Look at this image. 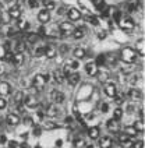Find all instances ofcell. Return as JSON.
Here are the masks:
<instances>
[{"instance_id":"ba28073f","label":"cell","mask_w":145,"mask_h":148,"mask_svg":"<svg viewBox=\"0 0 145 148\" xmlns=\"http://www.w3.org/2000/svg\"><path fill=\"white\" fill-rule=\"evenodd\" d=\"M120 28H123V29H133L134 28V20L133 18H130V17H126L124 20H120Z\"/></svg>"},{"instance_id":"bcb514c9","label":"cell","mask_w":145,"mask_h":148,"mask_svg":"<svg viewBox=\"0 0 145 148\" xmlns=\"http://www.w3.org/2000/svg\"><path fill=\"white\" fill-rule=\"evenodd\" d=\"M7 147L8 148H17V147H18V143H17V141H14V140H11V141H8V143H7Z\"/></svg>"},{"instance_id":"8992f818","label":"cell","mask_w":145,"mask_h":148,"mask_svg":"<svg viewBox=\"0 0 145 148\" xmlns=\"http://www.w3.org/2000/svg\"><path fill=\"white\" fill-rule=\"evenodd\" d=\"M105 94L109 98H114V95H117L116 85H114L113 82H106L105 84Z\"/></svg>"},{"instance_id":"003e7915","label":"cell","mask_w":145,"mask_h":148,"mask_svg":"<svg viewBox=\"0 0 145 148\" xmlns=\"http://www.w3.org/2000/svg\"><path fill=\"white\" fill-rule=\"evenodd\" d=\"M35 148H40V147H35Z\"/></svg>"},{"instance_id":"816d5d0a","label":"cell","mask_w":145,"mask_h":148,"mask_svg":"<svg viewBox=\"0 0 145 148\" xmlns=\"http://www.w3.org/2000/svg\"><path fill=\"white\" fill-rule=\"evenodd\" d=\"M131 144H133V141H131V140L124 141V143H121V145H123L124 148H130V147H131Z\"/></svg>"},{"instance_id":"6f0895ef","label":"cell","mask_w":145,"mask_h":148,"mask_svg":"<svg viewBox=\"0 0 145 148\" xmlns=\"http://www.w3.org/2000/svg\"><path fill=\"white\" fill-rule=\"evenodd\" d=\"M130 71H133V67L131 66H127L126 69H123V73H130Z\"/></svg>"},{"instance_id":"8d00e7d4","label":"cell","mask_w":145,"mask_h":148,"mask_svg":"<svg viewBox=\"0 0 145 148\" xmlns=\"http://www.w3.org/2000/svg\"><path fill=\"white\" fill-rule=\"evenodd\" d=\"M17 25H18V28H20L21 31H24V29H28V27H29V24H28L27 21H24V20H20Z\"/></svg>"},{"instance_id":"74e56055","label":"cell","mask_w":145,"mask_h":148,"mask_svg":"<svg viewBox=\"0 0 145 148\" xmlns=\"http://www.w3.org/2000/svg\"><path fill=\"white\" fill-rule=\"evenodd\" d=\"M43 52H45V48H43V46H39V48H36V49L34 50V55H35L36 58H39V56L43 55Z\"/></svg>"},{"instance_id":"5bb4252c","label":"cell","mask_w":145,"mask_h":148,"mask_svg":"<svg viewBox=\"0 0 145 148\" xmlns=\"http://www.w3.org/2000/svg\"><path fill=\"white\" fill-rule=\"evenodd\" d=\"M45 116H49V117H56L57 113H59V110H57L56 108H55V103H50L48 106L45 108Z\"/></svg>"},{"instance_id":"3957f363","label":"cell","mask_w":145,"mask_h":148,"mask_svg":"<svg viewBox=\"0 0 145 148\" xmlns=\"http://www.w3.org/2000/svg\"><path fill=\"white\" fill-rule=\"evenodd\" d=\"M50 101H52L53 103H63V102H64V94L57 90L52 91V92H50Z\"/></svg>"},{"instance_id":"6da1fadb","label":"cell","mask_w":145,"mask_h":148,"mask_svg":"<svg viewBox=\"0 0 145 148\" xmlns=\"http://www.w3.org/2000/svg\"><path fill=\"white\" fill-rule=\"evenodd\" d=\"M120 56H121V60H123L124 63L133 64V63L137 60V52H135V49H133V48H129V46H127V48L121 49Z\"/></svg>"},{"instance_id":"f6af8a7d","label":"cell","mask_w":145,"mask_h":148,"mask_svg":"<svg viewBox=\"0 0 145 148\" xmlns=\"http://www.w3.org/2000/svg\"><path fill=\"white\" fill-rule=\"evenodd\" d=\"M107 110H109V105H107L106 102H103V103L101 105V112H102V113H106Z\"/></svg>"},{"instance_id":"4fadbf2b","label":"cell","mask_w":145,"mask_h":148,"mask_svg":"<svg viewBox=\"0 0 145 148\" xmlns=\"http://www.w3.org/2000/svg\"><path fill=\"white\" fill-rule=\"evenodd\" d=\"M6 122H7L8 126H17L20 123V116L16 115V113H8L6 116Z\"/></svg>"},{"instance_id":"4dcf8cb0","label":"cell","mask_w":145,"mask_h":148,"mask_svg":"<svg viewBox=\"0 0 145 148\" xmlns=\"http://www.w3.org/2000/svg\"><path fill=\"white\" fill-rule=\"evenodd\" d=\"M124 133L127 134V136H130V137H135L138 133H137V130L133 127V126H127L126 129H124Z\"/></svg>"},{"instance_id":"d6a6232c","label":"cell","mask_w":145,"mask_h":148,"mask_svg":"<svg viewBox=\"0 0 145 148\" xmlns=\"http://www.w3.org/2000/svg\"><path fill=\"white\" fill-rule=\"evenodd\" d=\"M137 52L140 56H144V41L142 39H140V41L137 42Z\"/></svg>"},{"instance_id":"94428289","label":"cell","mask_w":145,"mask_h":148,"mask_svg":"<svg viewBox=\"0 0 145 148\" xmlns=\"http://www.w3.org/2000/svg\"><path fill=\"white\" fill-rule=\"evenodd\" d=\"M4 143H6V137L1 136V137H0V144H4Z\"/></svg>"},{"instance_id":"52a82bcc","label":"cell","mask_w":145,"mask_h":148,"mask_svg":"<svg viewBox=\"0 0 145 148\" xmlns=\"http://www.w3.org/2000/svg\"><path fill=\"white\" fill-rule=\"evenodd\" d=\"M67 81H68V84L70 85H77L78 82L81 81V75L77 71H72V73H70V74H67Z\"/></svg>"},{"instance_id":"7dc6e473","label":"cell","mask_w":145,"mask_h":148,"mask_svg":"<svg viewBox=\"0 0 145 148\" xmlns=\"http://www.w3.org/2000/svg\"><path fill=\"white\" fill-rule=\"evenodd\" d=\"M114 102H116L117 105H123L124 99H123V97H117V95H114Z\"/></svg>"},{"instance_id":"e575fe53","label":"cell","mask_w":145,"mask_h":148,"mask_svg":"<svg viewBox=\"0 0 145 148\" xmlns=\"http://www.w3.org/2000/svg\"><path fill=\"white\" fill-rule=\"evenodd\" d=\"M72 145H74L75 148H81V147H84V145H85V141L78 137V138H75V140L72 141Z\"/></svg>"},{"instance_id":"7a4b0ae2","label":"cell","mask_w":145,"mask_h":148,"mask_svg":"<svg viewBox=\"0 0 145 148\" xmlns=\"http://www.w3.org/2000/svg\"><path fill=\"white\" fill-rule=\"evenodd\" d=\"M23 103H24L25 108H29V109H35V108H38V105H39V102H38V99L35 98V97H32V95H28V97H24V99H23Z\"/></svg>"},{"instance_id":"7bdbcfd3","label":"cell","mask_w":145,"mask_h":148,"mask_svg":"<svg viewBox=\"0 0 145 148\" xmlns=\"http://www.w3.org/2000/svg\"><path fill=\"white\" fill-rule=\"evenodd\" d=\"M88 21L92 25H99V20H98L96 17H94V16H89L88 17Z\"/></svg>"},{"instance_id":"db71d44e","label":"cell","mask_w":145,"mask_h":148,"mask_svg":"<svg viewBox=\"0 0 145 148\" xmlns=\"http://www.w3.org/2000/svg\"><path fill=\"white\" fill-rule=\"evenodd\" d=\"M67 50H68L67 46H64V45H62V46H60V53H63V55H64V53H67Z\"/></svg>"},{"instance_id":"83f0119b","label":"cell","mask_w":145,"mask_h":148,"mask_svg":"<svg viewBox=\"0 0 145 148\" xmlns=\"http://www.w3.org/2000/svg\"><path fill=\"white\" fill-rule=\"evenodd\" d=\"M71 34H72V36H74L75 39H81V38H84V35H85L82 28H74Z\"/></svg>"},{"instance_id":"03108f58","label":"cell","mask_w":145,"mask_h":148,"mask_svg":"<svg viewBox=\"0 0 145 148\" xmlns=\"http://www.w3.org/2000/svg\"><path fill=\"white\" fill-rule=\"evenodd\" d=\"M0 73H1V67H0Z\"/></svg>"},{"instance_id":"d4e9b609","label":"cell","mask_w":145,"mask_h":148,"mask_svg":"<svg viewBox=\"0 0 145 148\" xmlns=\"http://www.w3.org/2000/svg\"><path fill=\"white\" fill-rule=\"evenodd\" d=\"M88 136L91 140H96L99 138V127H91L88 130Z\"/></svg>"},{"instance_id":"680465c9","label":"cell","mask_w":145,"mask_h":148,"mask_svg":"<svg viewBox=\"0 0 145 148\" xmlns=\"http://www.w3.org/2000/svg\"><path fill=\"white\" fill-rule=\"evenodd\" d=\"M66 11H64V8L63 7H60L59 8V10H57V14H59V16H62V14H64Z\"/></svg>"},{"instance_id":"836d02e7","label":"cell","mask_w":145,"mask_h":148,"mask_svg":"<svg viewBox=\"0 0 145 148\" xmlns=\"http://www.w3.org/2000/svg\"><path fill=\"white\" fill-rule=\"evenodd\" d=\"M121 117H123V110H121L120 108L114 109V112H113V119H114V120H121Z\"/></svg>"},{"instance_id":"cb8c5ba5","label":"cell","mask_w":145,"mask_h":148,"mask_svg":"<svg viewBox=\"0 0 145 148\" xmlns=\"http://www.w3.org/2000/svg\"><path fill=\"white\" fill-rule=\"evenodd\" d=\"M72 55H74V59H84L85 58V49H82V48H75V49L72 50Z\"/></svg>"},{"instance_id":"681fc988","label":"cell","mask_w":145,"mask_h":148,"mask_svg":"<svg viewBox=\"0 0 145 148\" xmlns=\"http://www.w3.org/2000/svg\"><path fill=\"white\" fill-rule=\"evenodd\" d=\"M99 78V81H106V78H107V73H99V75H98Z\"/></svg>"},{"instance_id":"d6986e66","label":"cell","mask_w":145,"mask_h":148,"mask_svg":"<svg viewBox=\"0 0 145 148\" xmlns=\"http://www.w3.org/2000/svg\"><path fill=\"white\" fill-rule=\"evenodd\" d=\"M127 97L131 99H140L142 97V92H141V90H138V88H131L127 92Z\"/></svg>"},{"instance_id":"2e32d148","label":"cell","mask_w":145,"mask_h":148,"mask_svg":"<svg viewBox=\"0 0 145 148\" xmlns=\"http://www.w3.org/2000/svg\"><path fill=\"white\" fill-rule=\"evenodd\" d=\"M38 20H39V23H42V24H48L49 20H50V14H49L48 10H42V11H39Z\"/></svg>"},{"instance_id":"e7e4bbea","label":"cell","mask_w":145,"mask_h":148,"mask_svg":"<svg viewBox=\"0 0 145 148\" xmlns=\"http://www.w3.org/2000/svg\"><path fill=\"white\" fill-rule=\"evenodd\" d=\"M3 10V4H1V1H0V11Z\"/></svg>"},{"instance_id":"b9f144b4","label":"cell","mask_w":145,"mask_h":148,"mask_svg":"<svg viewBox=\"0 0 145 148\" xmlns=\"http://www.w3.org/2000/svg\"><path fill=\"white\" fill-rule=\"evenodd\" d=\"M28 6L31 8H36L39 6V1L38 0H28Z\"/></svg>"},{"instance_id":"ac0fdd59","label":"cell","mask_w":145,"mask_h":148,"mask_svg":"<svg viewBox=\"0 0 145 148\" xmlns=\"http://www.w3.org/2000/svg\"><path fill=\"white\" fill-rule=\"evenodd\" d=\"M64 74H63V71H62V69H57V70H55L53 71V80L57 82V84H62V82L64 81Z\"/></svg>"},{"instance_id":"9a60e30c","label":"cell","mask_w":145,"mask_h":148,"mask_svg":"<svg viewBox=\"0 0 145 148\" xmlns=\"http://www.w3.org/2000/svg\"><path fill=\"white\" fill-rule=\"evenodd\" d=\"M10 92H11V87H10V84L6 82V81L0 82V95H1V97H7Z\"/></svg>"},{"instance_id":"f1b7e54d","label":"cell","mask_w":145,"mask_h":148,"mask_svg":"<svg viewBox=\"0 0 145 148\" xmlns=\"http://www.w3.org/2000/svg\"><path fill=\"white\" fill-rule=\"evenodd\" d=\"M94 63H95L98 67L105 66V64H106V55H99V56L96 58V60H95Z\"/></svg>"},{"instance_id":"5b68a950","label":"cell","mask_w":145,"mask_h":148,"mask_svg":"<svg viewBox=\"0 0 145 148\" xmlns=\"http://www.w3.org/2000/svg\"><path fill=\"white\" fill-rule=\"evenodd\" d=\"M45 84H46V82H45V80H43V75H42V74H36V75L32 78V87L34 88H36V90L43 88Z\"/></svg>"},{"instance_id":"f907efd6","label":"cell","mask_w":145,"mask_h":148,"mask_svg":"<svg viewBox=\"0 0 145 148\" xmlns=\"http://www.w3.org/2000/svg\"><path fill=\"white\" fill-rule=\"evenodd\" d=\"M135 8H137V4H135V3H130V4H129V11H130V13L135 11Z\"/></svg>"},{"instance_id":"ffe728a7","label":"cell","mask_w":145,"mask_h":148,"mask_svg":"<svg viewBox=\"0 0 145 148\" xmlns=\"http://www.w3.org/2000/svg\"><path fill=\"white\" fill-rule=\"evenodd\" d=\"M43 55H45L48 59H53L55 56H56V49H55V46H50V45L45 46V52H43Z\"/></svg>"},{"instance_id":"f546056e","label":"cell","mask_w":145,"mask_h":148,"mask_svg":"<svg viewBox=\"0 0 145 148\" xmlns=\"http://www.w3.org/2000/svg\"><path fill=\"white\" fill-rule=\"evenodd\" d=\"M135 130H137V133H141V132H144V129H145V124H144V120H137L135 123H134V126H133Z\"/></svg>"},{"instance_id":"d590c367","label":"cell","mask_w":145,"mask_h":148,"mask_svg":"<svg viewBox=\"0 0 145 148\" xmlns=\"http://www.w3.org/2000/svg\"><path fill=\"white\" fill-rule=\"evenodd\" d=\"M106 63H110L112 66H114V64L117 63V56H114V55H109V56H106Z\"/></svg>"},{"instance_id":"9f6ffc18","label":"cell","mask_w":145,"mask_h":148,"mask_svg":"<svg viewBox=\"0 0 145 148\" xmlns=\"http://www.w3.org/2000/svg\"><path fill=\"white\" fill-rule=\"evenodd\" d=\"M42 75H43V80H45V82H49V81H50V75H49L48 73H46V74H42Z\"/></svg>"},{"instance_id":"6125c7cd","label":"cell","mask_w":145,"mask_h":148,"mask_svg":"<svg viewBox=\"0 0 145 148\" xmlns=\"http://www.w3.org/2000/svg\"><path fill=\"white\" fill-rule=\"evenodd\" d=\"M62 144H63V141H62V140H57L56 141V147H62Z\"/></svg>"},{"instance_id":"277c9868","label":"cell","mask_w":145,"mask_h":148,"mask_svg":"<svg viewBox=\"0 0 145 148\" xmlns=\"http://www.w3.org/2000/svg\"><path fill=\"white\" fill-rule=\"evenodd\" d=\"M114 145V141H113L112 137H109V136H103V137H101L99 138V147L101 148H110Z\"/></svg>"},{"instance_id":"ee69618b","label":"cell","mask_w":145,"mask_h":148,"mask_svg":"<svg viewBox=\"0 0 145 148\" xmlns=\"http://www.w3.org/2000/svg\"><path fill=\"white\" fill-rule=\"evenodd\" d=\"M7 106V101L4 99V97H0V109H4Z\"/></svg>"},{"instance_id":"91938a15","label":"cell","mask_w":145,"mask_h":148,"mask_svg":"<svg viewBox=\"0 0 145 148\" xmlns=\"http://www.w3.org/2000/svg\"><path fill=\"white\" fill-rule=\"evenodd\" d=\"M64 122H67V124H71L72 117H66V120H64Z\"/></svg>"},{"instance_id":"c3c4849f","label":"cell","mask_w":145,"mask_h":148,"mask_svg":"<svg viewBox=\"0 0 145 148\" xmlns=\"http://www.w3.org/2000/svg\"><path fill=\"white\" fill-rule=\"evenodd\" d=\"M131 145H133V148H144V141H137Z\"/></svg>"},{"instance_id":"30bf717a","label":"cell","mask_w":145,"mask_h":148,"mask_svg":"<svg viewBox=\"0 0 145 148\" xmlns=\"http://www.w3.org/2000/svg\"><path fill=\"white\" fill-rule=\"evenodd\" d=\"M59 29H60V32L63 35H70L72 32V29H74V27L71 25V23H60Z\"/></svg>"},{"instance_id":"e0dca14e","label":"cell","mask_w":145,"mask_h":148,"mask_svg":"<svg viewBox=\"0 0 145 148\" xmlns=\"http://www.w3.org/2000/svg\"><path fill=\"white\" fill-rule=\"evenodd\" d=\"M106 126H107V129L112 133H119V123H117V120L109 119V120L106 122Z\"/></svg>"},{"instance_id":"7402d4cb","label":"cell","mask_w":145,"mask_h":148,"mask_svg":"<svg viewBox=\"0 0 145 148\" xmlns=\"http://www.w3.org/2000/svg\"><path fill=\"white\" fill-rule=\"evenodd\" d=\"M66 66L68 67L70 70H78L80 63H78L77 59H71V60H67V62H66Z\"/></svg>"},{"instance_id":"f35d334b","label":"cell","mask_w":145,"mask_h":148,"mask_svg":"<svg viewBox=\"0 0 145 148\" xmlns=\"http://www.w3.org/2000/svg\"><path fill=\"white\" fill-rule=\"evenodd\" d=\"M113 20L116 21V23H120V20H121V11H113Z\"/></svg>"},{"instance_id":"1f68e13d","label":"cell","mask_w":145,"mask_h":148,"mask_svg":"<svg viewBox=\"0 0 145 148\" xmlns=\"http://www.w3.org/2000/svg\"><path fill=\"white\" fill-rule=\"evenodd\" d=\"M39 41V36L36 35V34H28L27 35V42H29V43H36V42Z\"/></svg>"},{"instance_id":"44dd1931","label":"cell","mask_w":145,"mask_h":148,"mask_svg":"<svg viewBox=\"0 0 145 148\" xmlns=\"http://www.w3.org/2000/svg\"><path fill=\"white\" fill-rule=\"evenodd\" d=\"M11 62H13L14 64H17V66L23 64V63H24V55H23V53H14Z\"/></svg>"},{"instance_id":"4316f807","label":"cell","mask_w":145,"mask_h":148,"mask_svg":"<svg viewBox=\"0 0 145 148\" xmlns=\"http://www.w3.org/2000/svg\"><path fill=\"white\" fill-rule=\"evenodd\" d=\"M42 6H43V10H48L49 11V10H53L56 4H55L53 0H43L42 1Z\"/></svg>"},{"instance_id":"484cf974","label":"cell","mask_w":145,"mask_h":148,"mask_svg":"<svg viewBox=\"0 0 145 148\" xmlns=\"http://www.w3.org/2000/svg\"><path fill=\"white\" fill-rule=\"evenodd\" d=\"M25 49H27V45H25L24 41L16 42V46H14V50H16V53H23Z\"/></svg>"},{"instance_id":"7c38bea8","label":"cell","mask_w":145,"mask_h":148,"mask_svg":"<svg viewBox=\"0 0 145 148\" xmlns=\"http://www.w3.org/2000/svg\"><path fill=\"white\" fill-rule=\"evenodd\" d=\"M21 8L18 7V6H13V7H10V10L7 11V14L10 18H14V20H18L20 17H21Z\"/></svg>"},{"instance_id":"60d3db41","label":"cell","mask_w":145,"mask_h":148,"mask_svg":"<svg viewBox=\"0 0 145 148\" xmlns=\"http://www.w3.org/2000/svg\"><path fill=\"white\" fill-rule=\"evenodd\" d=\"M57 126L55 123H52V122H46V123L43 124V129H46V130H50V129H56Z\"/></svg>"},{"instance_id":"be15d7a7","label":"cell","mask_w":145,"mask_h":148,"mask_svg":"<svg viewBox=\"0 0 145 148\" xmlns=\"http://www.w3.org/2000/svg\"><path fill=\"white\" fill-rule=\"evenodd\" d=\"M20 148H28V144H27V143H23V144L20 145Z\"/></svg>"},{"instance_id":"603a6c76","label":"cell","mask_w":145,"mask_h":148,"mask_svg":"<svg viewBox=\"0 0 145 148\" xmlns=\"http://www.w3.org/2000/svg\"><path fill=\"white\" fill-rule=\"evenodd\" d=\"M23 99H24V94H23L21 91L16 92L14 97H13V105H20V103H23Z\"/></svg>"},{"instance_id":"f5cc1de1","label":"cell","mask_w":145,"mask_h":148,"mask_svg":"<svg viewBox=\"0 0 145 148\" xmlns=\"http://www.w3.org/2000/svg\"><path fill=\"white\" fill-rule=\"evenodd\" d=\"M98 38H99V39H105L106 38V31H101V32H98Z\"/></svg>"},{"instance_id":"8fae6325","label":"cell","mask_w":145,"mask_h":148,"mask_svg":"<svg viewBox=\"0 0 145 148\" xmlns=\"http://www.w3.org/2000/svg\"><path fill=\"white\" fill-rule=\"evenodd\" d=\"M85 71H87V74L91 75V77H96L98 75V66L94 63V62L87 63V66H85Z\"/></svg>"},{"instance_id":"9c48e42d","label":"cell","mask_w":145,"mask_h":148,"mask_svg":"<svg viewBox=\"0 0 145 148\" xmlns=\"http://www.w3.org/2000/svg\"><path fill=\"white\" fill-rule=\"evenodd\" d=\"M67 17H68L71 21H77V20L81 18V11L78 8L71 7V8H68V11H67Z\"/></svg>"},{"instance_id":"ab89813d","label":"cell","mask_w":145,"mask_h":148,"mask_svg":"<svg viewBox=\"0 0 145 148\" xmlns=\"http://www.w3.org/2000/svg\"><path fill=\"white\" fill-rule=\"evenodd\" d=\"M138 78H140V75H138V74L131 75V77H130V84H131V85H135V84L138 82Z\"/></svg>"},{"instance_id":"11a10c76","label":"cell","mask_w":145,"mask_h":148,"mask_svg":"<svg viewBox=\"0 0 145 148\" xmlns=\"http://www.w3.org/2000/svg\"><path fill=\"white\" fill-rule=\"evenodd\" d=\"M40 132H42V130H40L39 127H35V129H34V134H35L36 137H38V136H40Z\"/></svg>"}]
</instances>
